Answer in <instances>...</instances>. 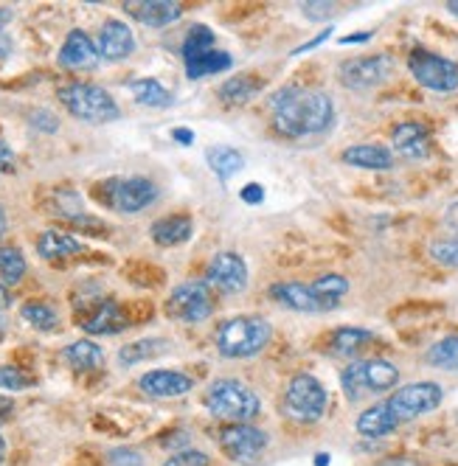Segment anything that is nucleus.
Listing matches in <instances>:
<instances>
[{
  "mask_svg": "<svg viewBox=\"0 0 458 466\" xmlns=\"http://www.w3.org/2000/svg\"><path fill=\"white\" fill-rule=\"evenodd\" d=\"M369 343H374V335L366 329H338L330 338V351L338 357H351L360 349H366Z\"/></svg>",
  "mask_w": 458,
  "mask_h": 466,
  "instance_id": "nucleus-26",
  "label": "nucleus"
},
{
  "mask_svg": "<svg viewBox=\"0 0 458 466\" xmlns=\"http://www.w3.org/2000/svg\"><path fill=\"white\" fill-rule=\"evenodd\" d=\"M284 410L296 421H318L326 413V390L312 374L292 377L284 393Z\"/></svg>",
  "mask_w": 458,
  "mask_h": 466,
  "instance_id": "nucleus-8",
  "label": "nucleus"
},
{
  "mask_svg": "<svg viewBox=\"0 0 458 466\" xmlns=\"http://www.w3.org/2000/svg\"><path fill=\"white\" fill-rule=\"evenodd\" d=\"M110 463L113 466H141L144 458L136 450H113L110 452Z\"/></svg>",
  "mask_w": 458,
  "mask_h": 466,
  "instance_id": "nucleus-41",
  "label": "nucleus"
},
{
  "mask_svg": "<svg viewBox=\"0 0 458 466\" xmlns=\"http://www.w3.org/2000/svg\"><path fill=\"white\" fill-rule=\"evenodd\" d=\"M133 51H136L133 28L121 20H107L102 25V35H99V56L118 62V59H127Z\"/></svg>",
  "mask_w": 458,
  "mask_h": 466,
  "instance_id": "nucleus-19",
  "label": "nucleus"
},
{
  "mask_svg": "<svg viewBox=\"0 0 458 466\" xmlns=\"http://www.w3.org/2000/svg\"><path fill=\"white\" fill-rule=\"evenodd\" d=\"M209 284L219 292H242L248 287V264L239 253L222 250L209 261Z\"/></svg>",
  "mask_w": 458,
  "mask_h": 466,
  "instance_id": "nucleus-14",
  "label": "nucleus"
},
{
  "mask_svg": "<svg viewBox=\"0 0 458 466\" xmlns=\"http://www.w3.org/2000/svg\"><path fill=\"white\" fill-rule=\"evenodd\" d=\"M138 388L147 393V396H155V399H175V396H183L194 388V382L180 374V371H149L138 380Z\"/></svg>",
  "mask_w": 458,
  "mask_h": 466,
  "instance_id": "nucleus-20",
  "label": "nucleus"
},
{
  "mask_svg": "<svg viewBox=\"0 0 458 466\" xmlns=\"http://www.w3.org/2000/svg\"><path fill=\"white\" fill-rule=\"evenodd\" d=\"M242 199H245L248 206H259L261 199H265V191H261L259 183H248V186L242 188Z\"/></svg>",
  "mask_w": 458,
  "mask_h": 466,
  "instance_id": "nucleus-44",
  "label": "nucleus"
},
{
  "mask_svg": "<svg viewBox=\"0 0 458 466\" xmlns=\"http://www.w3.org/2000/svg\"><path fill=\"white\" fill-rule=\"evenodd\" d=\"M96 197L118 214H138L158 199V186L147 177H113L99 183Z\"/></svg>",
  "mask_w": 458,
  "mask_h": 466,
  "instance_id": "nucleus-5",
  "label": "nucleus"
},
{
  "mask_svg": "<svg viewBox=\"0 0 458 466\" xmlns=\"http://www.w3.org/2000/svg\"><path fill=\"white\" fill-rule=\"evenodd\" d=\"M206 160L211 166V172L219 177V180H231L239 169H242V155L231 147H211L206 152Z\"/></svg>",
  "mask_w": 458,
  "mask_h": 466,
  "instance_id": "nucleus-28",
  "label": "nucleus"
},
{
  "mask_svg": "<svg viewBox=\"0 0 458 466\" xmlns=\"http://www.w3.org/2000/svg\"><path fill=\"white\" fill-rule=\"evenodd\" d=\"M59 102L71 116L90 121V124H105V121H116L121 116L118 105L113 102V96L90 82H71L59 87Z\"/></svg>",
  "mask_w": 458,
  "mask_h": 466,
  "instance_id": "nucleus-3",
  "label": "nucleus"
},
{
  "mask_svg": "<svg viewBox=\"0 0 458 466\" xmlns=\"http://www.w3.org/2000/svg\"><path fill=\"white\" fill-rule=\"evenodd\" d=\"M79 326L87 335H118L121 329L129 326L127 312L113 301V298H96L85 301L79 309Z\"/></svg>",
  "mask_w": 458,
  "mask_h": 466,
  "instance_id": "nucleus-13",
  "label": "nucleus"
},
{
  "mask_svg": "<svg viewBox=\"0 0 458 466\" xmlns=\"http://www.w3.org/2000/svg\"><path fill=\"white\" fill-rule=\"evenodd\" d=\"M330 35H332V28H323V31H321V35H318V37H315V40H310V43H307V46H301V48H299V51H296V54H307V51H312V48H315V46H321V43H323V40H326V37H330Z\"/></svg>",
  "mask_w": 458,
  "mask_h": 466,
  "instance_id": "nucleus-48",
  "label": "nucleus"
},
{
  "mask_svg": "<svg viewBox=\"0 0 458 466\" xmlns=\"http://www.w3.org/2000/svg\"><path fill=\"white\" fill-rule=\"evenodd\" d=\"M273 329L261 318H231L225 320L217 331V349L222 357H253L270 343Z\"/></svg>",
  "mask_w": 458,
  "mask_h": 466,
  "instance_id": "nucleus-4",
  "label": "nucleus"
},
{
  "mask_svg": "<svg viewBox=\"0 0 458 466\" xmlns=\"http://www.w3.org/2000/svg\"><path fill=\"white\" fill-rule=\"evenodd\" d=\"M442 396L444 393L436 382H411V385L391 393V399L385 405L400 424H405V421H413L424 413H433L442 405Z\"/></svg>",
  "mask_w": 458,
  "mask_h": 466,
  "instance_id": "nucleus-9",
  "label": "nucleus"
},
{
  "mask_svg": "<svg viewBox=\"0 0 458 466\" xmlns=\"http://www.w3.org/2000/svg\"><path fill=\"white\" fill-rule=\"evenodd\" d=\"M96 62H99V48L93 46V40L85 31L74 28L59 48V65L71 71H87V68H96Z\"/></svg>",
  "mask_w": 458,
  "mask_h": 466,
  "instance_id": "nucleus-16",
  "label": "nucleus"
},
{
  "mask_svg": "<svg viewBox=\"0 0 458 466\" xmlns=\"http://www.w3.org/2000/svg\"><path fill=\"white\" fill-rule=\"evenodd\" d=\"M428 362L444 371H458V335H450V338L433 343L428 351Z\"/></svg>",
  "mask_w": 458,
  "mask_h": 466,
  "instance_id": "nucleus-35",
  "label": "nucleus"
},
{
  "mask_svg": "<svg viewBox=\"0 0 458 466\" xmlns=\"http://www.w3.org/2000/svg\"><path fill=\"white\" fill-rule=\"evenodd\" d=\"M167 349H169V343H167V340H160V338H155V340H136V343H127V346L118 351V360H121L124 365H136V362H141V360H152V357L163 354Z\"/></svg>",
  "mask_w": 458,
  "mask_h": 466,
  "instance_id": "nucleus-32",
  "label": "nucleus"
},
{
  "mask_svg": "<svg viewBox=\"0 0 458 466\" xmlns=\"http://www.w3.org/2000/svg\"><path fill=\"white\" fill-rule=\"evenodd\" d=\"M163 466H211V461L200 450H183V452H175Z\"/></svg>",
  "mask_w": 458,
  "mask_h": 466,
  "instance_id": "nucleus-39",
  "label": "nucleus"
},
{
  "mask_svg": "<svg viewBox=\"0 0 458 466\" xmlns=\"http://www.w3.org/2000/svg\"><path fill=\"white\" fill-rule=\"evenodd\" d=\"M4 230H6V211L0 206V237H4Z\"/></svg>",
  "mask_w": 458,
  "mask_h": 466,
  "instance_id": "nucleus-54",
  "label": "nucleus"
},
{
  "mask_svg": "<svg viewBox=\"0 0 458 466\" xmlns=\"http://www.w3.org/2000/svg\"><path fill=\"white\" fill-rule=\"evenodd\" d=\"M231 54H225L219 48H211L209 54L198 56V59H191L186 62V74L188 79H203V76H211V74H222L231 68Z\"/></svg>",
  "mask_w": 458,
  "mask_h": 466,
  "instance_id": "nucleus-27",
  "label": "nucleus"
},
{
  "mask_svg": "<svg viewBox=\"0 0 458 466\" xmlns=\"http://www.w3.org/2000/svg\"><path fill=\"white\" fill-rule=\"evenodd\" d=\"M12 166H15V152H12V147L4 138H0V175L9 172Z\"/></svg>",
  "mask_w": 458,
  "mask_h": 466,
  "instance_id": "nucleus-45",
  "label": "nucleus"
},
{
  "mask_svg": "<svg viewBox=\"0 0 458 466\" xmlns=\"http://www.w3.org/2000/svg\"><path fill=\"white\" fill-rule=\"evenodd\" d=\"M380 466H416V463L408 461V458H391V461H382Z\"/></svg>",
  "mask_w": 458,
  "mask_h": 466,
  "instance_id": "nucleus-49",
  "label": "nucleus"
},
{
  "mask_svg": "<svg viewBox=\"0 0 458 466\" xmlns=\"http://www.w3.org/2000/svg\"><path fill=\"white\" fill-rule=\"evenodd\" d=\"M341 382H343V393L351 402H357L366 393H382L388 388H394L400 382V371L388 360H363V362H351L341 374Z\"/></svg>",
  "mask_w": 458,
  "mask_h": 466,
  "instance_id": "nucleus-6",
  "label": "nucleus"
},
{
  "mask_svg": "<svg viewBox=\"0 0 458 466\" xmlns=\"http://www.w3.org/2000/svg\"><path fill=\"white\" fill-rule=\"evenodd\" d=\"M20 315H23V320H28L35 329H40V331H51V329H56V309L54 307H48V304H43V301H31V304H25L23 309H20Z\"/></svg>",
  "mask_w": 458,
  "mask_h": 466,
  "instance_id": "nucleus-36",
  "label": "nucleus"
},
{
  "mask_svg": "<svg viewBox=\"0 0 458 466\" xmlns=\"http://www.w3.org/2000/svg\"><path fill=\"white\" fill-rule=\"evenodd\" d=\"M391 71H394V59L385 54L354 56L341 65V82L349 90H369V87H377L380 82H385L391 76Z\"/></svg>",
  "mask_w": 458,
  "mask_h": 466,
  "instance_id": "nucleus-12",
  "label": "nucleus"
},
{
  "mask_svg": "<svg viewBox=\"0 0 458 466\" xmlns=\"http://www.w3.org/2000/svg\"><path fill=\"white\" fill-rule=\"evenodd\" d=\"M219 450L231 458V461H239V463H248L253 458H259L268 447V432L259 430L253 424H225L219 430Z\"/></svg>",
  "mask_w": 458,
  "mask_h": 466,
  "instance_id": "nucleus-11",
  "label": "nucleus"
},
{
  "mask_svg": "<svg viewBox=\"0 0 458 466\" xmlns=\"http://www.w3.org/2000/svg\"><path fill=\"white\" fill-rule=\"evenodd\" d=\"M214 312V295L203 281H186L167 298V315L180 323H200Z\"/></svg>",
  "mask_w": 458,
  "mask_h": 466,
  "instance_id": "nucleus-10",
  "label": "nucleus"
},
{
  "mask_svg": "<svg viewBox=\"0 0 458 466\" xmlns=\"http://www.w3.org/2000/svg\"><path fill=\"white\" fill-rule=\"evenodd\" d=\"M335 105L323 90L284 87L273 96V124L287 138L321 136L332 127Z\"/></svg>",
  "mask_w": 458,
  "mask_h": 466,
  "instance_id": "nucleus-1",
  "label": "nucleus"
},
{
  "mask_svg": "<svg viewBox=\"0 0 458 466\" xmlns=\"http://www.w3.org/2000/svg\"><path fill=\"white\" fill-rule=\"evenodd\" d=\"M400 427V421L394 419V413L388 410V405H374L369 410H363L357 416V432L366 439H382L388 432H394Z\"/></svg>",
  "mask_w": 458,
  "mask_h": 466,
  "instance_id": "nucleus-23",
  "label": "nucleus"
},
{
  "mask_svg": "<svg viewBox=\"0 0 458 466\" xmlns=\"http://www.w3.org/2000/svg\"><path fill=\"white\" fill-rule=\"evenodd\" d=\"M37 253L48 261H59V258H71L82 253V242L76 237L65 230H46L37 239Z\"/></svg>",
  "mask_w": 458,
  "mask_h": 466,
  "instance_id": "nucleus-24",
  "label": "nucleus"
},
{
  "mask_svg": "<svg viewBox=\"0 0 458 466\" xmlns=\"http://www.w3.org/2000/svg\"><path fill=\"white\" fill-rule=\"evenodd\" d=\"M62 357L74 371H96L105 365V351L90 340H76L71 346H65Z\"/></svg>",
  "mask_w": 458,
  "mask_h": 466,
  "instance_id": "nucleus-25",
  "label": "nucleus"
},
{
  "mask_svg": "<svg viewBox=\"0 0 458 466\" xmlns=\"http://www.w3.org/2000/svg\"><path fill=\"white\" fill-rule=\"evenodd\" d=\"M6 48H12V43H9L6 37H0V56H6V54H9Z\"/></svg>",
  "mask_w": 458,
  "mask_h": 466,
  "instance_id": "nucleus-53",
  "label": "nucleus"
},
{
  "mask_svg": "<svg viewBox=\"0 0 458 466\" xmlns=\"http://www.w3.org/2000/svg\"><path fill=\"white\" fill-rule=\"evenodd\" d=\"M206 408L231 424H250L261 413L259 396L237 380H217L206 390Z\"/></svg>",
  "mask_w": 458,
  "mask_h": 466,
  "instance_id": "nucleus-2",
  "label": "nucleus"
},
{
  "mask_svg": "<svg viewBox=\"0 0 458 466\" xmlns=\"http://www.w3.org/2000/svg\"><path fill=\"white\" fill-rule=\"evenodd\" d=\"M391 144H394V152L400 157L422 160L431 155V132L416 121H405V124H397L394 132H391Z\"/></svg>",
  "mask_w": 458,
  "mask_h": 466,
  "instance_id": "nucleus-15",
  "label": "nucleus"
},
{
  "mask_svg": "<svg viewBox=\"0 0 458 466\" xmlns=\"http://www.w3.org/2000/svg\"><path fill=\"white\" fill-rule=\"evenodd\" d=\"M408 68L413 79L436 93H453L458 87V65L447 56H439L433 51L413 48L408 56Z\"/></svg>",
  "mask_w": 458,
  "mask_h": 466,
  "instance_id": "nucleus-7",
  "label": "nucleus"
},
{
  "mask_svg": "<svg viewBox=\"0 0 458 466\" xmlns=\"http://www.w3.org/2000/svg\"><path fill=\"white\" fill-rule=\"evenodd\" d=\"M4 331H6V320H4V315H0V338H4Z\"/></svg>",
  "mask_w": 458,
  "mask_h": 466,
  "instance_id": "nucleus-57",
  "label": "nucleus"
},
{
  "mask_svg": "<svg viewBox=\"0 0 458 466\" xmlns=\"http://www.w3.org/2000/svg\"><path fill=\"white\" fill-rule=\"evenodd\" d=\"M15 413V402L9 396H0V424L9 421V416Z\"/></svg>",
  "mask_w": 458,
  "mask_h": 466,
  "instance_id": "nucleus-46",
  "label": "nucleus"
},
{
  "mask_svg": "<svg viewBox=\"0 0 458 466\" xmlns=\"http://www.w3.org/2000/svg\"><path fill=\"white\" fill-rule=\"evenodd\" d=\"M35 385V377L25 374L17 365H0V388L6 390H25Z\"/></svg>",
  "mask_w": 458,
  "mask_h": 466,
  "instance_id": "nucleus-37",
  "label": "nucleus"
},
{
  "mask_svg": "<svg viewBox=\"0 0 458 466\" xmlns=\"http://www.w3.org/2000/svg\"><path fill=\"white\" fill-rule=\"evenodd\" d=\"M270 295L276 298V301H279L281 307L296 309V312H326V309H330V304L321 301L312 287L299 284V281L273 284V287H270Z\"/></svg>",
  "mask_w": 458,
  "mask_h": 466,
  "instance_id": "nucleus-18",
  "label": "nucleus"
},
{
  "mask_svg": "<svg viewBox=\"0 0 458 466\" xmlns=\"http://www.w3.org/2000/svg\"><path fill=\"white\" fill-rule=\"evenodd\" d=\"M444 228H447V237L444 239H453V242H458V199L455 203L447 208V214H444Z\"/></svg>",
  "mask_w": 458,
  "mask_h": 466,
  "instance_id": "nucleus-42",
  "label": "nucleus"
},
{
  "mask_svg": "<svg viewBox=\"0 0 458 466\" xmlns=\"http://www.w3.org/2000/svg\"><path fill=\"white\" fill-rule=\"evenodd\" d=\"M4 455H6V441L0 439V463H4Z\"/></svg>",
  "mask_w": 458,
  "mask_h": 466,
  "instance_id": "nucleus-56",
  "label": "nucleus"
},
{
  "mask_svg": "<svg viewBox=\"0 0 458 466\" xmlns=\"http://www.w3.org/2000/svg\"><path fill=\"white\" fill-rule=\"evenodd\" d=\"M129 90H133L136 102L144 107H169L172 105V93L158 79H136L133 85H129Z\"/></svg>",
  "mask_w": 458,
  "mask_h": 466,
  "instance_id": "nucleus-29",
  "label": "nucleus"
},
{
  "mask_svg": "<svg viewBox=\"0 0 458 466\" xmlns=\"http://www.w3.org/2000/svg\"><path fill=\"white\" fill-rule=\"evenodd\" d=\"M172 138H175L178 144L188 147V144L194 141V132H191V129H186V127H178V129H172Z\"/></svg>",
  "mask_w": 458,
  "mask_h": 466,
  "instance_id": "nucleus-47",
  "label": "nucleus"
},
{
  "mask_svg": "<svg viewBox=\"0 0 458 466\" xmlns=\"http://www.w3.org/2000/svg\"><path fill=\"white\" fill-rule=\"evenodd\" d=\"M9 301H12V298H9V289H6L4 284H0V309H6Z\"/></svg>",
  "mask_w": 458,
  "mask_h": 466,
  "instance_id": "nucleus-51",
  "label": "nucleus"
},
{
  "mask_svg": "<svg viewBox=\"0 0 458 466\" xmlns=\"http://www.w3.org/2000/svg\"><path fill=\"white\" fill-rule=\"evenodd\" d=\"M25 276V258L17 248H0V284L15 287Z\"/></svg>",
  "mask_w": 458,
  "mask_h": 466,
  "instance_id": "nucleus-31",
  "label": "nucleus"
},
{
  "mask_svg": "<svg viewBox=\"0 0 458 466\" xmlns=\"http://www.w3.org/2000/svg\"><path fill=\"white\" fill-rule=\"evenodd\" d=\"M31 124L40 127V129H46V132H56V127H59V121H56L48 110H37L35 116H31Z\"/></svg>",
  "mask_w": 458,
  "mask_h": 466,
  "instance_id": "nucleus-43",
  "label": "nucleus"
},
{
  "mask_svg": "<svg viewBox=\"0 0 458 466\" xmlns=\"http://www.w3.org/2000/svg\"><path fill=\"white\" fill-rule=\"evenodd\" d=\"M194 233V222L188 217H163L152 225V239L160 245V248H175V245H183L191 239Z\"/></svg>",
  "mask_w": 458,
  "mask_h": 466,
  "instance_id": "nucleus-22",
  "label": "nucleus"
},
{
  "mask_svg": "<svg viewBox=\"0 0 458 466\" xmlns=\"http://www.w3.org/2000/svg\"><path fill=\"white\" fill-rule=\"evenodd\" d=\"M447 9H450V15H455V17H458V0H450Z\"/></svg>",
  "mask_w": 458,
  "mask_h": 466,
  "instance_id": "nucleus-55",
  "label": "nucleus"
},
{
  "mask_svg": "<svg viewBox=\"0 0 458 466\" xmlns=\"http://www.w3.org/2000/svg\"><path fill=\"white\" fill-rule=\"evenodd\" d=\"M211 48H217L214 46V31L209 25H194L186 35V43H183V59L191 62V59L209 54Z\"/></svg>",
  "mask_w": 458,
  "mask_h": 466,
  "instance_id": "nucleus-34",
  "label": "nucleus"
},
{
  "mask_svg": "<svg viewBox=\"0 0 458 466\" xmlns=\"http://www.w3.org/2000/svg\"><path fill=\"white\" fill-rule=\"evenodd\" d=\"M301 12L310 20H326L335 12V4H326V0H315V4H301Z\"/></svg>",
  "mask_w": 458,
  "mask_h": 466,
  "instance_id": "nucleus-40",
  "label": "nucleus"
},
{
  "mask_svg": "<svg viewBox=\"0 0 458 466\" xmlns=\"http://www.w3.org/2000/svg\"><path fill=\"white\" fill-rule=\"evenodd\" d=\"M12 9H4V6H0V28H6L9 23H12Z\"/></svg>",
  "mask_w": 458,
  "mask_h": 466,
  "instance_id": "nucleus-50",
  "label": "nucleus"
},
{
  "mask_svg": "<svg viewBox=\"0 0 458 466\" xmlns=\"http://www.w3.org/2000/svg\"><path fill=\"white\" fill-rule=\"evenodd\" d=\"M315 289V295L321 298V301L330 304V309H335L341 304V298L349 292V281L338 273H330V276H321L315 284H310Z\"/></svg>",
  "mask_w": 458,
  "mask_h": 466,
  "instance_id": "nucleus-33",
  "label": "nucleus"
},
{
  "mask_svg": "<svg viewBox=\"0 0 458 466\" xmlns=\"http://www.w3.org/2000/svg\"><path fill=\"white\" fill-rule=\"evenodd\" d=\"M431 256H433V261L444 264V268H458V242L442 237L431 245Z\"/></svg>",
  "mask_w": 458,
  "mask_h": 466,
  "instance_id": "nucleus-38",
  "label": "nucleus"
},
{
  "mask_svg": "<svg viewBox=\"0 0 458 466\" xmlns=\"http://www.w3.org/2000/svg\"><path fill=\"white\" fill-rule=\"evenodd\" d=\"M259 87H261L259 79L242 74V76L228 79V82L219 87V98H222L225 105H245V102H250V98L259 93Z\"/></svg>",
  "mask_w": 458,
  "mask_h": 466,
  "instance_id": "nucleus-30",
  "label": "nucleus"
},
{
  "mask_svg": "<svg viewBox=\"0 0 458 466\" xmlns=\"http://www.w3.org/2000/svg\"><path fill=\"white\" fill-rule=\"evenodd\" d=\"M124 9L129 17H136L138 23L152 25V28L169 25V23L180 20V15H183V6L172 4V0H129V4H124Z\"/></svg>",
  "mask_w": 458,
  "mask_h": 466,
  "instance_id": "nucleus-17",
  "label": "nucleus"
},
{
  "mask_svg": "<svg viewBox=\"0 0 458 466\" xmlns=\"http://www.w3.org/2000/svg\"><path fill=\"white\" fill-rule=\"evenodd\" d=\"M371 35H351V37H343V43L349 46V43H366Z\"/></svg>",
  "mask_w": 458,
  "mask_h": 466,
  "instance_id": "nucleus-52",
  "label": "nucleus"
},
{
  "mask_svg": "<svg viewBox=\"0 0 458 466\" xmlns=\"http://www.w3.org/2000/svg\"><path fill=\"white\" fill-rule=\"evenodd\" d=\"M341 157H343V163L357 166V169H374V172H385L394 166V155H391L385 147H377V144L349 147Z\"/></svg>",
  "mask_w": 458,
  "mask_h": 466,
  "instance_id": "nucleus-21",
  "label": "nucleus"
}]
</instances>
